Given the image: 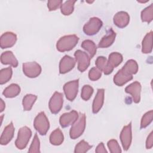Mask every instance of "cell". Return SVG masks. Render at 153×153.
Segmentation results:
<instances>
[{"label":"cell","mask_w":153,"mask_h":153,"mask_svg":"<svg viewBox=\"0 0 153 153\" xmlns=\"http://www.w3.org/2000/svg\"><path fill=\"white\" fill-rule=\"evenodd\" d=\"M81 47L85 50L88 51L90 56V58L93 57V56L96 53V45L94 44V42L91 40L87 39L84 41L81 44Z\"/></svg>","instance_id":"cell-27"},{"label":"cell","mask_w":153,"mask_h":153,"mask_svg":"<svg viewBox=\"0 0 153 153\" xmlns=\"http://www.w3.org/2000/svg\"><path fill=\"white\" fill-rule=\"evenodd\" d=\"M102 75V71L97 67L92 68L88 72V78L91 81H96L99 79Z\"/></svg>","instance_id":"cell-37"},{"label":"cell","mask_w":153,"mask_h":153,"mask_svg":"<svg viewBox=\"0 0 153 153\" xmlns=\"http://www.w3.org/2000/svg\"><path fill=\"white\" fill-rule=\"evenodd\" d=\"M79 115L78 112L74 110L63 114L60 117L59 122L62 127H66L73 124L78 118Z\"/></svg>","instance_id":"cell-12"},{"label":"cell","mask_w":153,"mask_h":153,"mask_svg":"<svg viewBox=\"0 0 153 153\" xmlns=\"http://www.w3.org/2000/svg\"><path fill=\"white\" fill-rule=\"evenodd\" d=\"M103 25L102 20L97 17H92L83 27L84 32L87 35L96 34Z\"/></svg>","instance_id":"cell-5"},{"label":"cell","mask_w":153,"mask_h":153,"mask_svg":"<svg viewBox=\"0 0 153 153\" xmlns=\"http://www.w3.org/2000/svg\"><path fill=\"white\" fill-rule=\"evenodd\" d=\"M121 69L126 72L133 75L137 73L138 71V65L135 60L131 59L128 60Z\"/></svg>","instance_id":"cell-28"},{"label":"cell","mask_w":153,"mask_h":153,"mask_svg":"<svg viewBox=\"0 0 153 153\" xmlns=\"http://www.w3.org/2000/svg\"><path fill=\"white\" fill-rule=\"evenodd\" d=\"M95 152L97 153H105V152H107V151L106 150V149L105 148L104 144L102 142H101L97 146V148L95 150Z\"/></svg>","instance_id":"cell-40"},{"label":"cell","mask_w":153,"mask_h":153,"mask_svg":"<svg viewBox=\"0 0 153 153\" xmlns=\"http://www.w3.org/2000/svg\"><path fill=\"white\" fill-rule=\"evenodd\" d=\"M17 41V36L11 32H7L3 33L0 39L1 48H7L13 46Z\"/></svg>","instance_id":"cell-13"},{"label":"cell","mask_w":153,"mask_h":153,"mask_svg":"<svg viewBox=\"0 0 153 153\" xmlns=\"http://www.w3.org/2000/svg\"><path fill=\"white\" fill-rule=\"evenodd\" d=\"M152 116H153V111L151 110L146 113H145L141 119L140 123V128H143L146 127L152 121Z\"/></svg>","instance_id":"cell-33"},{"label":"cell","mask_w":153,"mask_h":153,"mask_svg":"<svg viewBox=\"0 0 153 153\" xmlns=\"http://www.w3.org/2000/svg\"><path fill=\"white\" fill-rule=\"evenodd\" d=\"M63 94L61 93L56 91L49 101V108L51 113L57 114L63 106Z\"/></svg>","instance_id":"cell-8"},{"label":"cell","mask_w":153,"mask_h":153,"mask_svg":"<svg viewBox=\"0 0 153 153\" xmlns=\"http://www.w3.org/2000/svg\"><path fill=\"white\" fill-rule=\"evenodd\" d=\"M76 1H67L60 7L61 12L65 16H69L72 13L74 9V4Z\"/></svg>","instance_id":"cell-30"},{"label":"cell","mask_w":153,"mask_h":153,"mask_svg":"<svg viewBox=\"0 0 153 153\" xmlns=\"http://www.w3.org/2000/svg\"><path fill=\"white\" fill-rule=\"evenodd\" d=\"M104 89H98L97 94L94 97L93 103V112L94 114L97 113L102 108L104 102Z\"/></svg>","instance_id":"cell-18"},{"label":"cell","mask_w":153,"mask_h":153,"mask_svg":"<svg viewBox=\"0 0 153 153\" xmlns=\"http://www.w3.org/2000/svg\"><path fill=\"white\" fill-rule=\"evenodd\" d=\"M14 133V127L12 122H11L8 126H7L0 138V143L2 145H7L13 139Z\"/></svg>","instance_id":"cell-16"},{"label":"cell","mask_w":153,"mask_h":153,"mask_svg":"<svg viewBox=\"0 0 153 153\" xmlns=\"http://www.w3.org/2000/svg\"><path fill=\"white\" fill-rule=\"evenodd\" d=\"M141 19L142 22L149 23L153 19V4L145 8L141 12Z\"/></svg>","instance_id":"cell-29"},{"label":"cell","mask_w":153,"mask_h":153,"mask_svg":"<svg viewBox=\"0 0 153 153\" xmlns=\"http://www.w3.org/2000/svg\"><path fill=\"white\" fill-rule=\"evenodd\" d=\"M1 62L4 65H10L14 68L18 65V61L12 51H7L2 53L1 56Z\"/></svg>","instance_id":"cell-21"},{"label":"cell","mask_w":153,"mask_h":153,"mask_svg":"<svg viewBox=\"0 0 153 153\" xmlns=\"http://www.w3.org/2000/svg\"><path fill=\"white\" fill-rule=\"evenodd\" d=\"M120 137L124 149L126 151L128 150L131 145L132 139L131 123H130L127 126H126L123 127L120 133Z\"/></svg>","instance_id":"cell-10"},{"label":"cell","mask_w":153,"mask_h":153,"mask_svg":"<svg viewBox=\"0 0 153 153\" xmlns=\"http://www.w3.org/2000/svg\"><path fill=\"white\" fill-rule=\"evenodd\" d=\"M91 148L92 146L90 145L85 140H82L75 146L74 152L75 153H84L87 152Z\"/></svg>","instance_id":"cell-32"},{"label":"cell","mask_w":153,"mask_h":153,"mask_svg":"<svg viewBox=\"0 0 153 153\" xmlns=\"http://www.w3.org/2000/svg\"><path fill=\"white\" fill-rule=\"evenodd\" d=\"M79 79H76L66 82L63 86V90L66 97L69 101H73L78 93Z\"/></svg>","instance_id":"cell-7"},{"label":"cell","mask_w":153,"mask_h":153,"mask_svg":"<svg viewBox=\"0 0 153 153\" xmlns=\"http://www.w3.org/2000/svg\"><path fill=\"white\" fill-rule=\"evenodd\" d=\"M108 148L111 153H120L121 152V148L118 142L115 139H111L108 142Z\"/></svg>","instance_id":"cell-36"},{"label":"cell","mask_w":153,"mask_h":153,"mask_svg":"<svg viewBox=\"0 0 153 153\" xmlns=\"http://www.w3.org/2000/svg\"><path fill=\"white\" fill-rule=\"evenodd\" d=\"M62 4V1L61 0L48 1L47 3V7L50 11H54L57 9L60 6L61 7Z\"/></svg>","instance_id":"cell-38"},{"label":"cell","mask_w":153,"mask_h":153,"mask_svg":"<svg viewBox=\"0 0 153 153\" xmlns=\"http://www.w3.org/2000/svg\"><path fill=\"white\" fill-rule=\"evenodd\" d=\"M33 126L35 130L41 134L45 135L48 131L50 124L45 113L41 112L35 117L33 122Z\"/></svg>","instance_id":"cell-3"},{"label":"cell","mask_w":153,"mask_h":153,"mask_svg":"<svg viewBox=\"0 0 153 153\" xmlns=\"http://www.w3.org/2000/svg\"><path fill=\"white\" fill-rule=\"evenodd\" d=\"M32 136V131L30 129L24 126L20 128L18 131L17 137L15 142L16 147L19 149H23L27 146L29 139Z\"/></svg>","instance_id":"cell-4"},{"label":"cell","mask_w":153,"mask_h":153,"mask_svg":"<svg viewBox=\"0 0 153 153\" xmlns=\"http://www.w3.org/2000/svg\"><path fill=\"white\" fill-rule=\"evenodd\" d=\"M29 152H40V143L38 136L36 133L33 137L32 142L30 146Z\"/></svg>","instance_id":"cell-35"},{"label":"cell","mask_w":153,"mask_h":153,"mask_svg":"<svg viewBox=\"0 0 153 153\" xmlns=\"http://www.w3.org/2000/svg\"><path fill=\"white\" fill-rule=\"evenodd\" d=\"M20 92V88L16 84H11L3 91V95L7 98H12L17 96Z\"/></svg>","instance_id":"cell-23"},{"label":"cell","mask_w":153,"mask_h":153,"mask_svg":"<svg viewBox=\"0 0 153 153\" xmlns=\"http://www.w3.org/2000/svg\"><path fill=\"white\" fill-rule=\"evenodd\" d=\"M93 93V88L89 85H85L83 86L81 91V96L84 100H88L91 96Z\"/></svg>","instance_id":"cell-34"},{"label":"cell","mask_w":153,"mask_h":153,"mask_svg":"<svg viewBox=\"0 0 153 153\" xmlns=\"http://www.w3.org/2000/svg\"><path fill=\"white\" fill-rule=\"evenodd\" d=\"M5 103L4 102L3 100L2 99H1V112H2L4 109H5Z\"/></svg>","instance_id":"cell-41"},{"label":"cell","mask_w":153,"mask_h":153,"mask_svg":"<svg viewBox=\"0 0 153 153\" xmlns=\"http://www.w3.org/2000/svg\"><path fill=\"white\" fill-rule=\"evenodd\" d=\"M64 140L63 133L59 128L54 130L50 136V142L53 145H60Z\"/></svg>","instance_id":"cell-24"},{"label":"cell","mask_w":153,"mask_h":153,"mask_svg":"<svg viewBox=\"0 0 153 153\" xmlns=\"http://www.w3.org/2000/svg\"><path fill=\"white\" fill-rule=\"evenodd\" d=\"M116 37L115 32L112 29H109L107 34L104 36L100 41L98 47L99 48H108L111 46L114 42Z\"/></svg>","instance_id":"cell-19"},{"label":"cell","mask_w":153,"mask_h":153,"mask_svg":"<svg viewBox=\"0 0 153 153\" xmlns=\"http://www.w3.org/2000/svg\"><path fill=\"white\" fill-rule=\"evenodd\" d=\"M36 99L37 96L36 95L32 94H26L23 97L22 101V105L24 111H30L32 109Z\"/></svg>","instance_id":"cell-26"},{"label":"cell","mask_w":153,"mask_h":153,"mask_svg":"<svg viewBox=\"0 0 153 153\" xmlns=\"http://www.w3.org/2000/svg\"><path fill=\"white\" fill-rule=\"evenodd\" d=\"M85 127V115L84 114H81L77 120L72 124L69 135L71 139H75L79 137L83 133Z\"/></svg>","instance_id":"cell-2"},{"label":"cell","mask_w":153,"mask_h":153,"mask_svg":"<svg viewBox=\"0 0 153 153\" xmlns=\"http://www.w3.org/2000/svg\"><path fill=\"white\" fill-rule=\"evenodd\" d=\"M75 65V60L68 56H65L60 60L59 64V72L60 74H66L72 70Z\"/></svg>","instance_id":"cell-14"},{"label":"cell","mask_w":153,"mask_h":153,"mask_svg":"<svg viewBox=\"0 0 153 153\" xmlns=\"http://www.w3.org/2000/svg\"><path fill=\"white\" fill-rule=\"evenodd\" d=\"M123 61L122 55L117 52H113L109 56L108 60V65L112 68H114L117 67Z\"/></svg>","instance_id":"cell-25"},{"label":"cell","mask_w":153,"mask_h":153,"mask_svg":"<svg viewBox=\"0 0 153 153\" xmlns=\"http://www.w3.org/2000/svg\"><path fill=\"white\" fill-rule=\"evenodd\" d=\"M12 74L13 71L10 67L1 69L0 71V84H3L7 82L11 79Z\"/></svg>","instance_id":"cell-31"},{"label":"cell","mask_w":153,"mask_h":153,"mask_svg":"<svg viewBox=\"0 0 153 153\" xmlns=\"http://www.w3.org/2000/svg\"><path fill=\"white\" fill-rule=\"evenodd\" d=\"M95 64L96 67L103 72L105 75H109L113 71L114 69L108 65L106 58L103 56H99L96 60Z\"/></svg>","instance_id":"cell-20"},{"label":"cell","mask_w":153,"mask_h":153,"mask_svg":"<svg viewBox=\"0 0 153 153\" xmlns=\"http://www.w3.org/2000/svg\"><path fill=\"white\" fill-rule=\"evenodd\" d=\"M152 50V32L150 31L145 36L142 43L143 53H150Z\"/></svg>","instance_id":"cell-22"},{"label":"cell","mask_w":153,"mask_h":153,"mask_svg":"<svg viewBox=\"0 0 153 153\" xmlns=\"http://www.w3.org/2000/svg\"><path fill=\"white\" fill-rule=\"evenodd\" d=\"M23 71L29 78H36L41 72V66L35 62H30L23 64Z\"/></svg>","instance_id":"cell-6"},{"label":"cell","mask_w":153,"mask_h":153,"mask_svg":"<svg viewBox=\"0 0 153 153\" xmlns=\"http://www.w3.org/2000/svg\"><path fill=\"white\" fill-rule=\"evenodd\" d=\"M74 56L78 62V70L80 72L85 71L90 65V56H88L86 53L79 50L75 52Z\"/></svg>","instance_id":"cell-9"},{"label":"cell","mask_w":153,"mask_h":153,"mask_svg":"<svg viewBox=\"0 0 153 153\" xmlns=\"http://www.w3.org/2000/svg\"><path fill=\"white\" fill-rule=\"evenodd\" d=\"M141 85L137 81H134L128 85L126 88V93L130 94L133 100V102L137 103L140 100V93H141Z\"/></svg>","instance_id":"cell-11"},{"label":"cell","mask_w":153,"mask_h":153,"mask_svg":"<svg viewBox=\"0 0 153 153\" xmlns=\"http://www.w3.org/2000/svg\"><path fill=\"white\" fill-rule=\"evenodd\" d=\"M78 40V37L75 35L64 36L57 42L56 48L60 52L71 50L77 44Z\"/></svg>","instance_id":"cell-1"},{"label":"cell","mask_w":153,"mask_h":153,"mask_svg":"<svg viewBox=\"0 0 153 153\" xmlns=\"http://www.w3.org/2000/svg\"><path fill=\"white\" fill-rule=\"evenodd\" d=\"M133 75H130L122 69H120L114 77V82L118 86H122L127 83L128 81L131 80Z\"/></svg>","instance_id":"cell-17"},{"label":"cell","mask_w":153,"mask_h":153,"mask_svg":"<svg viewBox=\"0 0 153 153\" xmlns=\"http://www.w3.org/2000/svg\"><path fill=\"white\" fill-rule=\"evenodd\" d=\"M153 146V133L151 131L148 135L146 141V149H151Z\"/></svg>","instance_id":"cell-39"},{"label":"cell","mask_w":153,"mask_h":153,"mask_svg":"<svg viewBox=\"0 0 153 153\" xmlns=\"http://www.w3.org/2000/svg\"><path fill=\"white\" fill-rule=\"evenodd\" d=\"M114 24L120 28H123L127 26L130 22V16L125 11H120L114 16Z\"/></svg>","instance_id":"cell-15"}]
</instances>
